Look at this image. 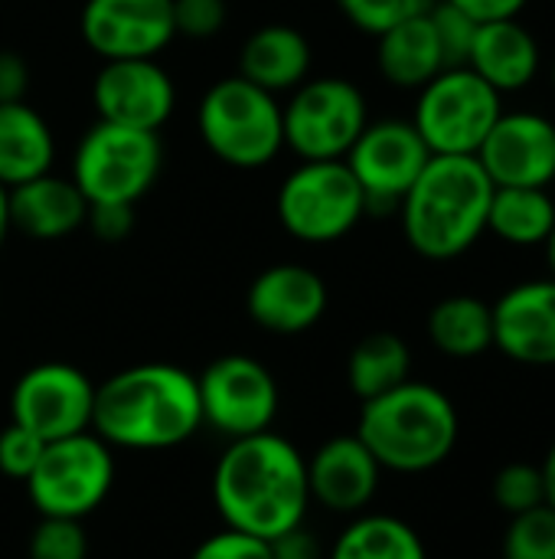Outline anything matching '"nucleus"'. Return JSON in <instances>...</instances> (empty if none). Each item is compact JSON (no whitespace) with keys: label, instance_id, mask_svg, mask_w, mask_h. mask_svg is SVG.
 I'll list each match as a JSON object with an SVG mask.
<instances>
[{"label":"nucleus","instance_id":"nucleus-1","mask_svg":"<svg viewBox=\"0 0 555 559\" xmlns=\"http://www.w3.org/2000/svg\"><path fill=\"white\" fill-rule=\"evenodd\" d=\"M213 501L226 527L275 540L307 518V459L272 429L232 439L213 472Z\"/></svg>","mask_w":555,"mask_h":559},{"label":"nucleus","instance_id":"nucleus-2","mask_svg":"<svg viewBox=\"0 0 555 559\" xmlns=\"http://www.w3.org/2000/svg\"><path fill=\"white\" fill-rule=\"evenodd\" d=\"M203 426L196 377L173 364H137L95 386L92 432L111 449L167 452Z\"/></svg>","mask_w":555,"mask_h":559},{"label":"nucleus","instance_id":"nucleus-3","mask_svg":"<svg viewBox=\"0 0 555 559\" xmlns=\"http://www.w3.org/2000/svg\"><path fill=\"white\" fill-rule=\"evenodd\" d=\"M494 183L478 157L435 154L399 203L402 236L429 262H451L487 233Z\"/></svg>","mask_w":555,"mask_h":559},{"label":"nucleus","instance_id":"nucleus-4","mask_svg":"<svg viewBox=\"0 0 555 559\" xmlns=\"http://www.w3.org/2000/svg\"><path fill=\"white\" fill-rule=\"evenodd\" d=\"M357 436L383 472L425 475L451 459L461 419L448 393L422 380H406L402 386L363 403Z\"/></svg>","mask_w":555,"mask_h":559},{"label":"nucleus","instance_id":"nucleus-5","mask_svg":"<svg viewBox=\"0 0 555 559\" xmlns=\"http://www.w3.org/2000/svg\"><path fill=\"white\" fill-rule=\"evenodd\" d=\"M196 131L213 157L239 170H258L285 151L278 98L242 75L206 88L196 108Z\"/></svg>","mask_w":555,"mask_h":559},{"label":"nucleus","instance_id":"nucleus-6","mask_svg":"<svg viewBox=\"0 0 555 559\" xmlns=\"http://www.w3.org/2000/svg\"><path fill=\"white\" fill-rule=\"evenodd\" d=\"M504 115V95L474 69L448 66L419 88L412 124L432 154L474 157Z\"/></svg>","mask_w":555,"mask_h":559},{"label":"nucleus","instance_id":"nucleus-7","mask_svg":"<svg viewBox=\"0 0 555 559\" xmlns=\"http://www.w3.org/2000/svg\"><path fill=\"white\" fill-rule=\"evenodd\" d=\"M164 144L157 131L121 128L111 121H95L75 154L72 183L92 203H137L160 177Z\"/></svg>","mask_w":555,"mask_h":559},{"label":"nucleus","instance_id":"nucleus-8","mask_svg":"<svg viewBox=\"0 0 555 559\" xmlns=\"http://www.w3.org/2000/svg\"><path fill=\"white\" fill-rule=\"evenodd\" d=\"M278 223L307 246L350 236L366 216V197L347 160H301L278 187Z\"/></svg>","mask_w":555,"mask_h":559},{"label":"nucleus","instance_id":"nucleus-9","mask_svg":"<svg viewBox=\"0 0 555 559\" xmlns=\"http://www.w3.org/2000/svg\"><path fill=\"white\" fill-rule=\"evenodd\" d=\"M114 485V455L92 429L46 442L26 491L39 518L85 521Z\"/></svg>","mask_w":555,"mask_h":559},{"label":"nucleus","instance_id":"nucleus-10","mask_svg":"<svg viewBox=\"0 0 555 559\" xmlns=\"http://www.w3.org/2000/svg\"><path fill=\"white\" fill-rule=\"evenodd\" d=\"M281 124L285 147L301 160H343L370 124V105L350 79H304L281 105Z\"/></svg>","mask_w":555,"mask_h":559},{"label":"nucleus","instance_id":"nucleus-11","mask_svg":"<svg viewBox=\"0 0 555 559\" xmlns=\"http://www.w3.org/2000/svg\"><path fill=\"white\" fill-rule=\"evenodd\" d=\"M203 426H213L229 442L268 432L278 416V383L272 370L249 354H226L213 360L200 377Z\"/></svg>","mask_w":555,"mask_h":559},{"label":"nucleus","instance_id":"nucleus-12","mask_svg":"<svg viewBox=\"0 0 555 559\" xmlns=\"http://www.w3.org/2000/svg\"><path fill=\"white\" fill-rule=\"evenodd\" d=\"M432 157L412 121L383 118L363 128L343 160L366 197V213H399L402 197Z\"/></svg>","mask_w":555,"mask_h":559},{"label":"nucleus","instance_id":"nucleus-13","mask_svg":"<svg viewBox=\"0 0 555 559\" xmlns=\"http://www.w3.org/2000/svg\"><path fill=\"white\" fill-rule=\"evenodd\" d=\"M95 383L72 364H36L10 393V423L36 432L43 442L92 429Z\"/></svg>","mask_w":555,"mask_h":559},{"label":"nucleus","instance_id":"nucleus-14","mask_svg":"<svg viewBox=\"0 0 555 559\" xmlns=\"http://www.w3.org/2000/svg\"><path fill=\"white\" fill-rule=\"evenodd\" d=\"M98 121L160 131L177 108V85L157 59H108L92 82Z\"/></svg>","mask_w":555,"mask_h":559},{"label":"nucleus","instance_id":"nucleus-15","mask_svg":"<svg viewBox=\"0 0 555 559\" xmlns=\"http://www.w3.org/2000/svg\"><path fill=\"white\" fill-rule=\"evenodd\" d=\"M79 29L101 62L157 59L177 36L170 0H85Z\"/></svg>","mask_w":555,"mask_h":559},{"label":"nucleus","instance_id":"nucleus-16","mask_svg":"<svg viewBox=\"0 0 555 559\" xmlns=\"http://www.w3.org/2000/svg\"><path fill=\"white\" fill-rule=\"evenodd\" d=\"M494 187H543L555 180V121L540 111H504L474 154Z\"/></svg>","mask_w":555,"mask_h":559},{"label":"nucleus","instance_id":"nucleus-17","mask_svg":"<svg viewBox=\"0 0 555 559\" xmlns=\"http://www.w3.org/2000/svg\"><path fill=\"white\" fill-rule=\"evenodd\" d=\"M494 347L523 367H555V278L510 285L494 305Z\"/></svg>","mask_w":555,"mask_h":559},{"label":"nucleus","instance_id":"nucleus-18","mask_svg":"<svg viewBox=\"0 0 555 559\" xmlns=\"http://www.w3.org/2000/svg\"><path fill=\"white\" fill-rule=\"evenodd\" d=\"M249 318L272 334H304L327 311V285L324 278L294 262H281L265 269L245 298Z\"/></svg>","mask_w":555,"mask_h":559},{"label":"nucleus","instance_id":"nucleus-19","mask_svg":"<svg viewBox=\"0 0 555 559\" xmlns=\"http://www.w3.org/2000/svg\"><path fill=\"white\" fill-rule=\"evenodd\" d=\"M383 468L363 439L334 436L307 459V491L311 501L334 514H360L379 491Z\"/></svg>","mask_w":555,"mask_h":559},{"label":"nucleus","instance_id":"nucleus-20","mask_svg":"<svg viewBox=\"0 0 555 559\" xmlns=\"http://www.w3.org/2000/svg\"><path fill=\"white\" fill-rule=\"evenodd\" d=\"M464 66L474 69L500 95L523 92L536 82L543 69V46L520 16L491 20L478 26L474 46Z\"/></svg>","mask_w":555,"mask_h":559},{"label":"nucleus","instance_id":"nucleus-21","mask_svg":"<svg viewBox=\"0 0 555 559\" xmlns=\"http://www.w3.org/2000/svg\"><path fill=\"white\" fill-rule=\"evenodd\" d=\"M88 200L79 193L72 177L39 174L10 190V226L29 239L56 242L85 226Z\"/></svg>","mask_w":555,"mask_h":559},{"label":"nucleus","instance_id":"nucleus-22","mask_svg":"<svg viewBox=\"0 0 555 559\" xmlns=\"http://www.w3.org/2000/svg\"><path fill=\"white\" fill-rule=\"evenodd\" d=\"M311 72V43L301 29L272 23L255 29L239 52V75L278 95L294 92Z\"/></svg>","mask_w":555,"mask_h":559},{"label":"nucleus","instance_id":"nucleus-23","mask_svg":"<svg viewBox=\"0 0 555 559\" xmlns=\"http://www.w3.org/2000/svg\"><path fill=\"white\" fill-rule=\"evenodd\" d=\"M376 66L389 85L415 88V92L425 82H432L442 69H448L429 10L376 36Z\"/></svg>","mask_w":555,"mask_h":559},{"label":"nucleus","instance_id":"nucleus-24","mask_svg":"<svg viewBox=\"0 0 555 559\" xmlns=\"http://www.w3.org/2000/svg\"><path fill=\"white\" fill-rule=\"evenodd\" d=\"M56 138L46 118L26 102H0V183L7 190L49 174Z\"/></svg>","mask_w":555,"mask_h":559},{"label":"nucleus","instance_id":"nucleus-25","mask_svg":"<svg viewBox=\"0 0 555 559\" xmlns=\"http://www.w3.org/2000/svg\"><path fill=\"white\" fill-rule=\"evenodd\" d=\"M429 341L451 360L494 350V308L478 295H448L429 311Z\"/></svg>","mask_w":555,"mask_h":559},{"label":"nucleus","instance_id":"nucleus-26","mask_svg":"<svg viewBox=\"0 0 555 559\" xmlns=\"http://www.w3.org/2000/svg\"><path fill=\"white\" fill-rule=\"evenodd\" d=\"M555 226V200L543 187H494L487 233L514 249L546 246Z\"/></svg>","mask_w":555,"mask_h":559},{"label":"nucleus","instance_id":"nucleus-27","mask_svg":"<svg viewBox=\"0 0 555 559\" xmlns=\"http://www.w3.org/2000/svg\"><path fill=\"white\" fill-rule=\"evenodd\" d=\"M327 559H429L412 524L393 514H357L330 544Z\"/></svg>","mask_w":555,"mask_h":559},{"label":"nucleus","instance_id":"nucleus-28","mask_svg":"<svg viewBox=\"0 0 555 559\" xmlns=\"http://www.w3.org/2000/svg\"><path fill=\"white\" fill-rule=\"evenodd\" d=\"M412 380V350L409 344L393 331L366 334L347 360V383L360 403L376 400L396 386Z\"/></svg>","mask_w":555,"mask_h":559},{"label":"nucleus","instance_id":"nucleus-29","mask_svg":"<svg viewBox=\"0 0 555 559\" xmlns=\"http://www.w3.org/2000/svg\"><path fill=\"white\" fill-rule=\"evenodd\" d=\"M504 559H555V511L550 504H540L527 514L510 518L504 540Z\"/></svg>","mask_w":555,"mask_h":559},{"label":"nucleus","instance_id":"nucleus-30","mask_svg":"<svg viewBox=\"0 0 555 559\" xmlns=\"http://www.w3.org/2000/svg\"><path fill=\"white\" fill-rule=\"evenodd\" d=\"M494 504L507 514H527L540 504H546V485H543V472L533 462H510L494 475Z\"/></svg>","mask_w":555,"mask_h":559},{"label":"nucleus","instance_id":"nucleus-31","mask_svg":"<svg viewBox=\"0 0 555 559\" xmlns=\"http://www.w3.org/2000/svg\"><path fill=\"white\" fill-rule=\"evenodd\" d=\"M435 0H337L340 13L366 36H379L389 26L432 10Z\"/></svg>","mask_w":555,"mask_h":559},{"label":"nucleus","instance_id":"nucleus-32","mask_svg":"<svg viewBox=\"0 0 555 559\" xmlns=\"http://www.w3.org/2000/svg\"><path fill=\"white\" fill-rule=\"evenodd\" d=\"M429 16H432V26H435L438 46H442L445 66H464L468 56H471V46H474V36H478L481 23L474 16H468L464 10H458L455 3H448V0H435Z\"/></svg>","mask_w":555,"mask_h":559},{"label":"nucleus","instance_id":"nucleus-33","mask_svg":"<svg viewBox=\"0 0 555 559\" xmlns=\"http://www.w3.org/2000/svg\"><path fill=\"white\" fill-rule=\"evenodd\" d=\"M29 559H88V537L82 521L39 518L29 537Z\"/></svg>","mask_w":555,"mask_h":559},{"label":"nucleus","instance_id":"nucleus-34","mask_svg":"<svg viewBox=\"0 0 555 559\" xmlns=\"http://www.w3.org/2000/svg\"><path fill=\"white\" fill-rule=\"evenodd\" d=\"M43 449H46V442L36 432L10 423L7 429H0V472L7 478L26 481L33 475V468L39 465Z\"/></svg>","mask_w":555,"mask_h":559},{"label":"nucleus","instance_id":"nucleus-35","mask_svg":"<svg viewBox=\"0 0 555 559\" xmlns=\"http://www.w3.org/2000/svg\"><path fill=\"white\" fill-rule=\"evenodd\" d=\"M177 36L209 39L226 26V0H170Z\"/></svg>","mask_w":555,"mask_h":559},{"label":"nucleus","instance_id":"nucleus-36","mask_svg":"<svg viewBox=\"0 0 555 559\" xmlns=\"http://www.w3.org/2000/svg\"><path fill=\"white\" fill-rule=\"evenodd\" d=\"M190 559H272V547L262 537L222 527L219 534H209Z\"/></svg>","mask_w":555,"mask_h":559},{"label":"nucleus","instance_id":"nucleus-37","mask_svg":"<svg viewBox=\"0 0 555 559\" xmlns=\"http://www.w3.org/2000/svg\"><path fill=\"white\" fill-rule=\"evenodd\" d=\"M85 226L101 242H124L134 229V206L131 203H92Z\"/></svg>","mask_w":555,"mask_h":559},{"label":"nucleus","instance_id":"nucleus-38","mask_svg":"<svg viewBox=\"0 0 555 559\" xmlns=\"http://www.w3.org/2000/svg\"><path fill=\"white\" fill-rule=\"evenodd\" d=\"M29 88V66L20 52L0 49V102H23Z\"/></svg>","mask_w":555,"mask_h":559},{"label":"nucleus","instance_id":"nucleus-39","mask_svg":"<svg viewBox=\"0 0 555 559\" xmlns=\"http://www.w3.org/2000/svg\"><path fill=\"white\" fill-rule=\"evenodd\" d=\"M268 547H272V559H321V544L304 524L268 540Z\"/></svg>","mask_w":555,"mask_h":559},{"label":"nucleus","instance_id":"nucleus-40","mask_svg":"<svg viewBox=\"0 0 555 559\" xmlns=\"http://www.w3.org/2000/svg\"><path fill=\"white\" fill-rule=\"evenodd\" d=\"M458 10H464L468 16H474L478 23H491V20H510L520 16L527 10L530 0H448Z\"/></svg>","mask_w":555,"mask_h":559},{"label":"nucleus","instance_id":"nucleus-41","mask_svg":"<svg viewBox=\"0 0 555 559\" xmlns=\"http://www.w3.org/2000/svg\"><path fill=\"white\" fill-rule=\"evenodd\" d=\"M540 472H543V485H546V504L555 511V442L546 452V459L540 462Z\"/></svg>","mask_w":555,"mask_h":559},{"label":"nucleus","instance_id":"nucleus-42","mask_svg":"<svg viewBox=\"0 0 555 559\" xmlns=\"http://www.w3.org/2000/svg\"><path fill=\"white\" fill-rule=\"evenodd\" d=\"M10 190L0 183V249H3V242H7V236H10Z\"/></svg>","mask_w":555,"mask_h":559},{"label":"nucleus","instance_id":"nucleus-43","mask_svg":"<svg viewBox=\"0 0 555 559\" xmlns=\"http://www.w3.org/2000/svg\"><path fill=\"white\" fill-rule=\"evenodd\" d=\"M546 262H550V275L555 278V226H553V233H550V239H546Z\"/></svg>","mask_w":555,"mask_h":559},{"label":"nucleus","instance_id":"nucleus-44","mask_svg":"<svg viewBox=\"0 0 555 559\" xmlns=\"http://www.w3.org/2000/svg\"><path fill=\"white\" fill-rule=\"evenodd\" d=\"M550 82H553V92H555V59H553V66H550Z\"/></svg>","mask_w":555,"mask_h":559}]
</instances>
